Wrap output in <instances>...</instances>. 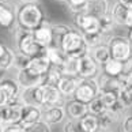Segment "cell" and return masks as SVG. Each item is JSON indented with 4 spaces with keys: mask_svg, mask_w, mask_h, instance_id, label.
Listing matches in <instances>:
<instances>
[{
    "mask_svg": "<svg viewBox=\"0 0 132 132\" xmlns=\"http://www.w3.org/2000/svg\"><path fill=\"white\" fill-rule=\"evenodd\" d=\"M108 46L110 51V56L113 59L128 63L132 56V42L128 37L124 36H113L108 40Z\"/></svg>",
    "mask_w": 132,
    "mask_h": 132,
    "instance_id": "4",
    "label": "cell"
},
{
    "mask_svg": "<svg viewBox=\"0 0 132 132\" xmlns=\"http://www.w3.org/2000/svg\"><path fill=\"white\" fill-rule=\"evenodd\" d=\"M129 63V61H128ZM128 63H123L117 59L110 57L104 65H102V72L109 76H120L128 70Z\"/></svg>",
    "mask_w": 132,
    "mask_h": 132,
    "instance_id": "18",
    "label": "cell"
},
{
    "mask_svg": "<svg viewBox=\"0 0 132 132\" xmlns=\"http://www.w3.org/2000/svg\"><path fill=\"white\" fill-rule=\"evenodd\" d=\"M59 46H60L68 56L76 57V59L90 53V46H89V44L86 42L83 34L79 30H74V29H71L67 34H64V37L61 38Z\"/></svg>",
    "mask_w": 132,
    "mask_h": 132,
    "instance_id": "2",
    "label": "cell"
},
{
    "mask_svg": "<svg viewBox=\"0 0 132 132\" xmlns=\"http://www.w3.org/2000/svg\"><path fill=\"white\" fill-rule=\"evenodd\" d=\"M30 56L27 55H23L21 52H15V60H14V67L16 70H23V68L29 67V63H30Z\"/></svg>",
    "mask_w": 132,
    "mask_h": 132,
    "instance_id": "37",
    "label": "cell"
},
{
    "mask_svg": "<svg viewBox=\"0 0 132 132\" xmlns=\"http://www.w3.org/2000/svg\"><path fill=\"white\" fill-rule=\"evenodd\" d=\"M128 38H129V41L132 42V27H129V34H128Z\"/></svg>",
    "mask_w": 132,
    "mask_h": 132,
    "instance_id": "49",
    "label": "cell"
},
{
    "mask_svg": "<svg viewBox=\"0 0 132 132\" xmlns=\"http://www.w3.org/2000/svg\"><path fill=\"white\" fill-rule=\"evenodd\" d=\"M0 124H4V105H0Z\"/></svg>",
    "mask_w": 132,
    "mask_h": 132,
    "instance_id": "45",
    "label": "cell"
},
{
    "mask_svg": "<svg viewBox=\"0 0 132 132\" xmlns=\"http://www.w3.org/2000/svg\"><path fill=\"white\" fill-rule=\"evenodd\" d=\"M100 93L101 90L97 79H80L79 78V83H78V87L72 98L89 105L93 100L100 95Z\"/></svg>",
    "mask_w": 132,
    "mask_h": 132,
    "instance_id": "5",
    "label": "cell"
},
{
    "mask_svg": "<svg viewBox=\"0 0 132 132\" xmlns=\"http://www.w3.org/2000/svg\"><path fill=\"white\" fill-rule=\"evenodd\" d=\"M56 2H67V0H56Z\"/></svg>",
    "mask_w": 132,
    "mask_h": 132,
    "instance_id": "54",
    "label": "cell"
},
{
    "mask_svg": "<svg viewBox=\"0 0 132 132\" xmlns=\"http://www.w3.org/2000/svg\"><path fill=\"white\" fill-rule=\"evenodd\" d=\"M119 101L127 108V109L132 108V94H131L129 86L123 87L121 90H119Z\"/></svg>",
    "mask_w": 132,
    "mask_h": 132,
    "instance_id": "35",
    "label": "cell"
},
{
    "mask_svg": "<svg viewBox=\"0 0 132 132\" xmlns=\"http://www.w3.org/2000/svg\"><path fill=\"white\" fill-rule=\"evenodd\" d=\"M79 123H80V127H82L83 132H97L101 128L98 116L93 114V113H90V112L86 113L82 119H79Z\"/></svg>",
    "mask_w": 132,
    "mask_h": 132,
    "instance_id": "25",
    "label": "cell"
},
{
    "mask_svg": "<svg viewBox=\"0 0 132 132\" xmlns=\"http://www.w3.org/2000/svg\"><path fill=\"white\" fill-rule=\"evenodd\" d=\"M110 15L117 26H125L127 25V12H128V7L124 6L123 3L117 2L110 10Z\"/></svg>",
    "mask_w": 132,
    "mask_h": 132,
    "instance_id": "23",
    "label": "cell"
},
{
    "mask_svg": "<svg viewBox=\"0 0 132 132\" xmlns=\"http://www.w3.org/2000/svg\"><path fill=\"white\" fill-rule=\"evenodd\" d=\"M22 3H29V2H37V0H21Z\"/></svg>",
    "mask_w": 132,
    "mask_h": 132,
    "instance_id": "51",
    "label": "cell"
},
{
    "mask_svg": "<svg viewBox=\"0 0 132 132\" xmlns=\"http://www.w3.org/2000/svg\"><path fill=\"white\" fill-rule=\"evenodd\" d=\"M0 3H7V0H0Z\"/></svg>",
    "mask_w": 132,
    "mask_h": 132,
    "instance_id": "53",
    "label": "cell"
},
{
    "mask_svg": "<svg viewBox=\"0 0 132 132\" xmlns=\"http://www.w3.org/2000/svg\"><path fill=\"white\" fill-rule=\"evenodd\" d=\"M75 23L82 34H91L101 31L100 18L86 11L75 14Z\"/></svg>",
    "mask_w": 132,
    "mask_h": 132,
    "instance_id": "7",
    "label": "cell"
},
{
    "mask_svg": "<svg viewBox=\"0 0 132 132\" xmlns=\"http://www.w3.org/2000/svg\"><path fill=\"white\" fill-rule=\"evenodd\" d=\"M128 7V12H127V27H132V3L129 4Z\"/></svg>",
    "mask_w": 132,
    "mask_h": 132,
    "instance_id": "42",
    "label": "cell"
},
{
    "mask_svg": "<svg viewBox=\"0 0 132 132\" xmlns=\"http://www.w3.org/2000/svg\"><path fill=\"white\" fill-rule=\"evenodd\" d=\"M86 12L100 18L109 12V3H108V0H90L87 3Z\"/></svg>",
    "mask_w": 132,
    "mask_h": 132,
    "instance_id": "24",
    "label": "cell"
},
{
    "mask_svg": "<svg viewBox=\"0 0 132 132\" xmlns=\"http://www.w3.org/2000/svg\"><path fill=\"white\" fill-rule=\"evenodd\" d=\"M33 36L36 41L40 44L42 48H46L53 45V33H52V25L48 21H45L41 26H38L36 30H33Z\"/></svg>",
    "mask_w": 132,
    "mask_h": 132,
    "instance_id": "14",
    "label": "cell"
},
{
    "mask_svg": "<svg viewBox=\"0 0 132 132\" xmlns=\"http://www.w3.org/2000/svg\"><path fill=\"white\" fill-rule=\"evenodd\" d=\"M106 34H104L102 31H98V33H91V34H83L86 42L89 44V46H95V45H100V44H105L104 38H105Z\"/></svg>",
    "mask_w": 132,
    "mask_h": 132,
    "instance_id": "33",
    "label": "cell"
},
{
    "mask_svg": "<svg viewBox=\"0 0 132 132\" xmlns=\"http://www.w3.org/2000/svg\"><path fill=\"white\" fill-rule=\"evenodd\" d=\"M16 22V11L10 7L7 3H0V27L11 29Z\"/></svg>",
    "mask_w": 132,
    "mask_h": 132,
    "instance_id": "20",
    "label": "cell"
},
{
    "mask_svg": "<svg viewBox=\"0 0 132 132\" xmlns=\"http://www.w3.org/2000/svg\"><path fill=\"white\" fill-rule=\"evenodd\" d=\"M26 131L27 132H52V125L48 124L46 121H44V120H40L38 123L26 128Z\"/></svg>",
    "mask_w": 132,
    "mask_h": 132,
    "instance_id": "39",
    "label": "cell"
},
{
    "mask_svg": "<svg viewBox=\"0 0 132 132\" xmlns=\"http://www.w3.org/2000/svg\"><path fill=\"white\" fill-rule=\"evenodd\" d=\"M67 119L64 105H57V106H49V108H42V120L46 121L51 125H57L64 123Z\"/></svg>",
    "mask_w": 132,
    "mask_h": 132,
    "instance_id": "12",
    "label": "cell"
},
{
    "mask_svg": "<svg viewBox=\"0 0 132 132\" xmlns=\"http://www.w3.org/2000/svg\"><path fill=\"white\" fill-rule=\"evenodd\" d=\"M125 76H127V82H128V86H132V65L128 68V70H127Z\"/></svg>",
    "mask_w": 132,
    "mask_h": 132,
    "instance_id": "43",
    "label": "cell"
},
{
    "mask_svg": "<svg viewBox=\"0 0 132 132\" xmlns=\"http://www.w3.org/2000/svg\"><path fill=\"white\" fill-rule=\"evenodd\" d=\"M6 104H8V101H7V97H6V94L3 93L2 87H0V105H6Z\"/></svg>",
    "mask_w": 132,
    "mask_h": 132,
    "instance_id": "44",
    "label": "cell"
},
{
    "mask_svg": "<svg viewBox=\"0 0 132 132\" xmlns=\"http://www.w3.org/2000/svg\"><path fill=\"white\" fill-rule=\"evenodd\" d=\"M97 132H110V129H104V128H100Z\"/></svg>",
    "mask_w": 132,
    "mask_h": 132,
    "instance_id": "50",
    "label": "cell"
},
{
    "mask_svg": "<svg viewBox=\"0 0 132 132\" xmlns=\"http://www.w3.org/2000/svg\"><path fill=\"white\" fill-rule=\"evenodd\" d=\"M14 60H15V52H14L11 48H7L6 53H4L3 57L0 59V65H2L6 71H8L14 67Z\"/></svg>",
    "mask_w": 132,
    "mask_h": 132,
    "instance_id": "32",
    "label": "cell"
},
{
    "mask_svg": "<svg viewBox=\"0 0 132 132\" xmlns=\"http://www.w3.org/2000/svg\"><path fill=\"white\" fill-rule=\"evenodd\" d=\"M15 41H16L18 52L23 53V55H27L30 57H34L42 52H45V48H42L36 41V38L33 36V31L23 30V29L19 27L15 34Z\"/></svg>",
    "mask_w": 132,
    "mask_h": 132,
    "instance_id": "3",
    "label": "cell"
},
{
    "mask_svg": "<svg viewBox=\"0 0 132 132\" xmlns=\"http://www.w3.org/2000/svg\"><path fill=\"white\" fill-rule=\"evenodd\" d=\"M7 48H8V46H6V45H4L3 42H0V59L3 57V55H4V53H6Z\"/></svg>",
    "mask_w": 132,
    "mask_h": 132,
    "instance_id": "46",
    "label": "cell"
},
{
    "mask_svg": "<svg viewBox=\"0 0 132 132\" xmlns=\"http://www.w3.org/2000/svg\"><path fill=\"white\" fill-rule=\"evenodd\" d=\"M61 75H63V72H61L60 68L52 65L49 70L42 75L41 85L42 86H57V83H59V80H60Z\"/></svg>",
    "mask_w": 132,
    "mask_h": 132,
    "instance_id": "26",
    "label": "cell"
},
{
    "mask_svg": "<svg viewBox=\"0 0 132 132\" xmlns=\"http://www.w3.org/2000/svg\"><path fill=\"white\" fill-rule=\"evenodd\" d=\"M121 129H123V132H132V114H125L123 117Z\"/></svg>",
    "mask_w": 132,
    "mask_h": 132,
    "instance_id": "40",
    "label": "cell"
},
{
    "mask_svg": "<svg viewBox=\"0 0 132 132\" xmlns=\"http://www.w3.org/2000/svg\"><path fill=\"white\" fill-rule=\"evenodd\" d=\"M0 87H2L3 93L7 97L8 104L15 100H19V95H21L22 87L19 86V83L16 79H10V78H3L0 80Z\"/></svg>",
    "mask_w": 132,
    "mask_h": 132,
    "instance_id": "16",
    "label": "cell"
},
{
    "mask_svg": "<svg viewBox=\"0 0 132 132\" xmlns=\"http://www.w3.org/2000/svg\"><path fill=\"white\" fill-rule=\"evenodd\" d=\"M102 65L97 63V60L90 53L78 59V76L80 79H95L101 72Z\"/></svg>",
    "mask_w": 132,
    "mask_h": 132,
    "instance_id": "6",
    "label": "cell"
},
{
    "mask_svg": "<svg viewBox=\"0 0 132 132\" xmlns=\"http://www.w3.org/2000/svg\"><path fill=\"white\" fill-rule=\"evenodd\" d=\"M4 131V124H0V132Z\"/></svg>",
    "mask_w": 132,
    "mask_h": 132,
    "instance_id": "52",
    "label": "cell"
},
{
    "mask_svg": "<svg viewBox=\"0 0 132 132\" xmlns=\"http://www.w3.org/2000/svg\"><path fill=\"white\" fill-rule=\"evenodd\" d=\"M71 30L70 26L63 25V23H55L52 25V33H53V45H57L60 44L61 38L64 37V34H67L68 31Z\"/></svg>",
    "mask_w": 132,
    "mask_h": 132,
    "instance_id": "28",
    "label": "cell"
},
{
    "mask_svg": "<svg viewBox=\"0 0 132 132\" xmlns=\"http://www.w3.org/2000/svg\"><path fill=\"white\" fill-rule=\"evenodd\" d=\"M40 120H42V108L36 106V105H25L22 110L21 121L19 124L25 128H29L30 125L38 123Z\"/></svg>",
    "mask_w": 132,
    "mask_h": 132,
    "instance_id": "11",
    "label": "cell"
},
{
    "mask_svg": "<svg viewBox=\"0 0 132 132\" xmlns=\"http://www.w3.org/2000/svg\"><path fill=\"white\" fill-rule=\"evenodd\" d=\"M100 26H101V31L104 34H108V33L113 31L114 26H117V25L114 23L110 12H108V14H105V15L100 16Z\"/></svg>",
    "mask_w": 132,
    "mask_h": 132,
    "instance_id": "30",
    "label": "cell"
},
{
    "mask_svg": "<svg viewBox=\"0 0 132 132\" xmlns=\"http://www.w3.org/2000/svg\"><path fill=\"white\" fill-rule=\"evenodd\" d=\"M90 0H67V4L70 10L74 14H78V12H83L86 11V7H87V3H89Z\"/></svg>",
    "mask_w": 132,
    "mask_h": 132,
    "instance_id": "36",
    "label": "cell"
},
{
    "mask_svg": "<svg viewBox=\"0 0 132 132\" xmlns=\"http://www.w3.org/2000/svg\"><path fill=\"white\" fill-rule=\"evenodd\" d=\"M45 53H46L48 59H49L51 64H52L53 67H57V68H61L63 64L65 63L67 57H68L67 53L63 51L60 46H57V45L48 46L46 49H45Z\"/></svg>",
    "mask_w": 132,
    "mask_h": 132,
    "instance_id": "21",
    "label": "cell"
},
{
    "mask_svg": "<svg viewBox=\"0 0 132 132\" xmlns=\"http://www.w3.org/2000/svg\"><path fill=\"white\" fill-rule=\"evenodd\" d=\"M129 90H131V94H132V86H129Z\"/></svg>",
    "mask_w": 132,
    "mask_h": 132,
    "instance_id": "55",
    "label": "cell"
},
{
    "mask_svg": "<svg viewBox=\"0 0 132 132\" xmlns=\"http://www.w3.org/2000/svg\"><path fill=\"white\" fill-rule=\"evenodd\" d=\"M23 106H25V104L21 101V98L4 105V125L19 123L21 121Z\"/></svg>",
    "mask_w": 132,
    "mask_h": 132,
    "instance_id": "10",
    "label": "cell"
},
{
    "mask_svg": "<svg viewBox=\"0 0 132 132\" xmlns=\"http://www.w3.org/2000/svg\"><path fill=\"white\" fill-rule=\"evenodd\" d=\"M106 110H108V108H106V105L104 104V102H102L100 95L89 104V112L93 113V114H95V116H101L102 113H105Z\"/></svg>",
    "mask_w": 132,
    "mask_h": 132,
    "instance_id": "31",
    "label": "cell"
},
{
    "mask_svg": "<svg viewBox=\"0 0 132 132\" xmlns=\"http://www.w3.org/2000/svg\"><path fill=\"white\" fill-rule=\"evenodd\" d=\"M19 98H21V101L25 105L41 106V85L27 87V89H22Z\"/></svg>",
    "mask_w": 132,
    "mask_h": 132,
    "instance_id": "17",
    "label": "cell"
},
{
    "mask_svg": "<svg viewBox=\"0 0 132 132\" xmlns=\"http://www.w3.org/2000/svg\"><path fill=\"white\" fill-rule=\"evenodd\" d=\"M64 110L67 114V119H82L86 113H89V105L83 104L75 98H68L64 102Z\"/></svg>",
    "mask_w": 132,
    "mask_h": 132,
    "instance_id": "9",
    "label": "cell"
},
{
    "mask_svg": "<svg viewBox=\"0 0 132 132\" xmlns=\"http://www.w3.org/2000/svg\"><path fill=\"white\" fill-rule=\"evenodd\" d=\"M41 75L33 72L29 67L23 68V70H19L18 71V75H16V80L19 83V86L22 89H27V87H33V86H38L41 85Z\"/></svg>",
    "mask_w": 132,
    "mask_h": 132,
    "instance_id": "15",
    "label": "cell"
},
{
    "mask_svg": "<svg viewBox=\"0 0 132 132\" xmlns=\"http://www.w3.org/2000/svg\"><path fill=\"white\" fill-rule=\"evenodd\" d=\"M45 14L37 2L22 3L16 8V23L23 30L33 31L45 22Z\"/></svg>",
    "mask_w": 132,
    "mask_h": 132,
    "instance_id": "1",
    "label": "cell"
},
{
    "mask_svg": "<svg viewBox=\"0 0 132 132\" xmlns=\"http://www.w3.org/2000/svg\"><path fill=\"white\" fill-rule=\"evenodd\" d=\"M98 119H100V125H101V128H104V129H110L112 127H113V124L119 121L120 117L117 116V114H114L113 112H110L109 109H108L105 113H102L101 116H98Z\"/></svg>",
    "mask_w": 132,
    "mask_h": 132,
    "instance_id": "27",
    "label": "cell"
},
{
    "mask_svg": "<svg viewBox=\"0 0 132 132\" xmlns=\"http://www.w3.org/2000/svg\"><path fill=\"white\" fill-rule=\"evenodd\" d=\"M100 97H101L102 102L106 105V108L109 109V108L113 104H116L117 100H119V93L117 91H101Z\"/></svg>",
    "mask_w": 132,
    "mask_h": 132,
    "instance_id": "34",
    "label": "cell"
},
{
    "mask_svg": "<svg viewBox=\"0 0 132 132\" xmlns=\"http://www.w3.org/2000/svg\"><path fill=\"white\" fill-rule=\"evenodd\" d=\"M63 132H83L79 120L75 119H65L63 124Z\"/></svg>",
    "mask_w": 132,
    "mask_h": 132,
    "instance_id": "38",
    "label": "cell"
},
{
    "mask_svg": "<svg viewBox=\"0 0 132 132\" xmlns=\"http://www.w3.org/2000/svg\"><path fill=\"white\" fill-rule=\"evenodd\" d=\"M51 67H52V64H51V61H49V59H48L45 52L31 57L30 63H29V68H30L33 72H36V74L41 75V76L45 74Z\"/></svg>",
    "mask_w": 132,
    "mask_h": 132,
    "instance_id": "19",
    "label": "cell"
},
{
    "mask_svg": "<svg viewBox=\"0 0 132 132\" xmlns=\"http://www.w3.org/2000/svg\"><path fill=\"white\" fill-rule=\"evenodd\" d=\"M6 70H4V68L2 67V65H0V80H2L3 79V78H4V75H6Z\"/></svg>",
    "mask_w": 132,
    "mask_h": 132,
    "instance_id": "47",
    "label": "cell"
},
{
    "mask_svg": "<svg viewBox=\"0 0 132 132\" xmlns=\"http://www.w3.org/2000/svg\"><path fill=\"white\" fill-rule=\"evenodd\" d=\"M78 83H79V76L76 75H67L63 74L60 80L57 83V89L60 90V93L64 95V98H72L75 94V90L78 87Z\"/></svg>",
    "mask_w": 132,
    "mask_h": 132,
    "instance_id": "13",
    "label": "cell"
},
{
    "mask_svg": "<svg viewBox=\"0 0 132 132\" xmlns=\"http://www.w3.org/2000/svg\"><path fill=\"white\" fill-rule=\"evenodd\" d=\"M90 55L94 57L95 60H97V63L101 64V65H104L105 63L112 57L110 56L109 46H108V42L100 44V45H95V46H91L90 48Z\"/></svg>",
    "mask_w": 132,
    "mask_h": 132,
    "instance_id": "22",
    "label": "cell"
},
{
    "mask_svg": "<svg viewBox=\"0 0 132 132\" xmlns=\"http://www.w3.org/2000/svg\"><path fill=\"white\" fill-rule=\"evenodd\" d=\"M3 132H27L25 127H22L19 123L16 124H6Z\"/></svg>",
    "mask_w": 132,
    "mask_h": 132,
    "instance_id": "41",
    "label": "cell"
},
{
    "mask_svg": "<svg viewBox=\"0 0 132 132\" xmlns=\"http://www.w3.org/2000/svg\"><path fill=\"white\" fill-rule=\"evenodd\" d=\"M63 74L67 75H76L78 76V59L76 57H71L68 56L65 63L63 64V67L60 68Z\"/></svg>",
    "mask_w": 132,
    "mask_h": 132,
    "instance_id": "29",
    "label": "cell"
},
{
    "mask_svg": "<svg viewBox=\"0 0 132 132\" xmlns=\"http://www.w3.org/2000/svg\"><path fill=\"white\" fill-rule=\"evenodd\" d=\"M120 3H123L124 6H129V4L132 3V0H119Z\"/></svg>",
    "mask_w": 132,
    "mask_h": 132,
    "instance_id": "48",
    "label": "cell"
},
{
    "mask_svg": "<svg viewBox=\"0 0 132 132\" xmlns=\"http://www.w3.org/2000/svg\"><path fill=\"white\" fill-rule=\"evenodd\" d=\"M131 61H132V56H131Z\"/></svg>",
    "mask_w": 132,
    "mask_h": 132,
    "instance_id": "56",
    "label": "cell"
},
{
    "mask_svg": "<svg viewBox=\"0 0 132 132\" xmlns=\"http://www.w3.org/2000/svg\"><path fill=\"white\" fill-rule=\"evenodd\" d=\"M65 98L57 89V86H42L41 85V108H49L64 105Z\"/></svg>",
    "mask_w": 132,
    "mask_h": 132,
    "instance_id": "8",
    "label": "cell"
}]
</instances>
